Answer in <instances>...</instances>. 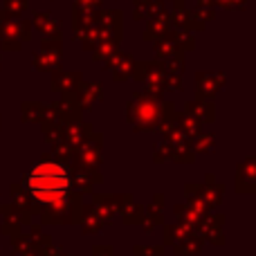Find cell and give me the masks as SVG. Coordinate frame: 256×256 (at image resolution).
<instances>
[{
	"mask_svg": "<svg viewBox=\"0 0 256 256\" xmlns=\"http://www.w3.org/2000/svg\"><path fill=\"white\" fill-rule=\"evenodd\" d=\"M27 189L36 202L58 207L66 202L70 191V173L63 164L40 162L27 176Z\"/></svg>",
	"mask_w": 256,
	"mask_h": 256,
	"instance_id": "6da1fadb",
	"label": "cell"
}]
</instances>
